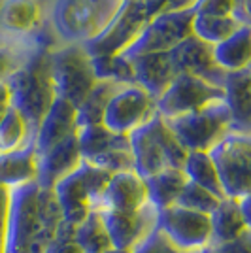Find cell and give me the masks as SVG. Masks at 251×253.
Masks as SVG:
<instances>
[{
    "label": "cell",
    "instance_id": "7",
    "mask_svg": "<svg viewBox=\"0 0 251 253\" xmlns=\"http://www.w3.org/2000/svg\"><path fill=\"white\" fill-rule=\"evenodd\" d=\"M225 199H244L251 193V138L250 132L230 130L208 151Z\"/></svg>",
    "mask_w": 251,
    "mask_h": 253
},
{
    "label": "cell",
    "instance_id": "5",
    "mask_svg": "<svg viewBox=\"0 0 251 253\" xmlns=\"http://www.w3.org/2000/svg\"><path fill=\"white\" fill-rule=\"evenodd\" d=\"M47 70L55 96L70 102L74 108L82 104L96 84L93 59L84 45L59 43L47 49Z\"/></svg>",
    "mask_w": 251,
    "mask_h": 253
},
{
    "label": "cell",
    "instance_id": "18",
    "mask_svg": "<svg viewBox=\"0 0 251 253\" xmlns=\"http://www.w3.org/2000/svg\"><path fill=\"white\" fill-rule=\"evenodd\" d=\"M147 204L144 179L136 172L112 174L98 204V211H138Z\"/></svg>",
    "mask_w": 251,
    "mask_h": 253
},
{
    "label": "cell",
    "instance_id": "9",
    "mask_svg": "<svg viewBox=\"0 0 251 253\" xmlns=\"http://www.w3.org/2000/svg\"><path fill=\"white\" fill-rule=\"evenodd\" d=\"M193 17H195L193 4L179 8H165L149 19L146 29L140 32V36L119 57L130 61L147 53H168L187 36H191Z\"/></svg>",
    "mask_w": 251,
    "mask_h": 253
},
{
    "label": "cell",
    "instance_id": "21",
    "mask_svg": "<svg viewBox=\"0 0 251 253\" xmlns=\"http://www.w3.org/2000/svg\"><path fill=\"white\" fill-rule=\"evenodd\" d=\"M250 68L240 72H227L223 84V102L229 108L232 130L250 132Z\"/></svg>",
    "mask_w": 251,
    "mask_h": 253
},
{
    "label": "cell",
    "instance_id": "14",
    "mask_svg": "<svg viewBox=\"0 0 251 253\" xmlns=\"http://www.w3.org/2000/svg\"><path fill=\"white\" fill-rule=\"evenodd\" d=\"M114 250L130 253L157 229L159 211L146 204L138 211H100Z\"/></svg>",
    "mask_w": 251,
    "mask_h": 253
},
{
    "label": "cell",
    "instance_id": "13",
    "mask_svg": "<svg viewBox=\"0 0 251 253\" xmlns=\"http://www.w3.org/2000/svg\"><path fill=\"white\" fill-rule=\"evenodd\" d=\"M223 89L191 74H178L157 98V114L163 119L193 114L215 100H223Z\"/></svg>",
    "mask_w": 251,
    "mask_h": 253
},
{
    "label": "cell",
    "instance_id": "33",
    "mask_svg": "<svg viewBox=\"0 0 251 253\" xmlns=\"http://www.w3.org/2000/svg\"><path fill=\"white\" fill-rule=\"evenodd\" d=\"M34 51H38V49H34ZM34 51L11 49V47L0 45V82H6L13 72H17Z\"/></svg>",
    "mask_w": 251,
    "mask_h": 253
},
{
    "label": "cell",
    "instance_id": "34",
    "mask_svg": "<svg viewBox=\"0 0 251 253\" xmlns=\"http://www.w3.org/2000/svg\"><path fill=\"white\" fill-rule=\"evenodd\" d=\"M130 253H185V252H181L179 248H176L163 232L159 231V229H155L151 234H147L146 238L138 244Z\"/></svg>",
    "mask_w": 251,
    "mask_h": 253
},
{
    "label": "cell",
    "instance_id": "42",
    "mask_svg": "<svg viewBox=\"0 0 251 253\" xmlns=\"http://www.w3.org/2000/svg\"><path fill=\"white\" fill-rule=\"evenodd\" d=\"M206 253H209V252H206Z\"/></svg>",
    "mask_w": 251,
    "mask_h": 253
},
{
    "label": "cell",
    "instance_id": "39",
    "mask_svg": "<svg viewBox=\"0 0 251 253\" xmlns=\"http://www.w3.org/2000/svg\"><path fill=\"white\" fill-rule=\"evenodd\" d=\"M232 17H236L244 25H250V10L248 0H232Z\"/></svg>",
    "mask_w": 251,
    "mask_h": 253
},
{
    "label": "cell",
    "instance_id": "31",
    "mask_svg": "<svg viewBox=\"0 0 251 253\" xmlns=\"http://www.w3.org/2000/svg\"><path fill=\"white\" fill-rule=\"evenodd\" d=\"M221 201H223V199L215 197L213 193H209V191L202 189L199 185L187 181L183 191L179 193V199H178V202H176V206H181V208H187V210L209 215L211 211L219 206Z\"/></svg>",
    "mask_w": 251,
    "mask_h": 253
},
{
    "label": "cell",
    "instance_id": "15",
    "mask_svg": "<svg viewBox=\"0 0 251 253\" xmlns=\"http://www.w3.org/2000/svg\"><path fill=\"white\" fill-rule=\"evenodd\" d=\"M168 55L174 64L176 74L197 76L200 80L223 89L227 72L215 64L213 55H211V45L200 42L199 38L191 34L183 42H179L174 49H170Z\"/></svg>",
    "mask_w": 251,
    "mask_h": 253
},
{
    "label": "cell",
    "instance_id": "35",
    "mask_svg": "<svg viewBox=\"0 0 251 253\" xmlns=\"http://www.w3.org/2000/svg\"><path fill=\"white\" fill-rule=\"evenodd\" d=\"M193 6L204 15H232V0H195Z\"/></svg>",
    "mask_w": 251,
    "mask_h": 253
},
{
    "label": "cell",
    "instance_id": "26",
    "mask_svg": "<svg viewBox=\"0 0 251 253\" xmlns=\"http://www.w3.org/2000/svg\"><path fill=\"white\" fill-rule=\"evenodd\" d=\"M125 84L115 82V80H96L93 89L89 91V95L85 96V100L76 108V119L78 126L84 125H98L102 123L106 106L112 100V96L119 91V87Z\"/></svg>",
    "mask_w": 251,
    "mask_h": 253
},
{
    "label": "cell",
    "instance_id": "6",
    "mask_svg": "<svg viewBox=\"0 0 251 253\" xmlns=\"http://www.w3.org/2000/svg\"><path fill=\"white\" fill-rule=\"evenodd\" d=\"M170 0H125L106 31L85 43V51L91 57H115L121 55L140 36L153 15L170 8Z\"/></svg>",
    "mask_w": 251,
    "mask_h": 253
},
{
    "label": "cell",
    "instance_id": "22",
    "mask_svg": "<svg viewBox=\"0 0 251 253\" xmlns=\"http://www.w3.org/2000/svg\"><path fill=\"white\" fill-rule=\"evenodd\" d=\"M185 183H187V178L181 169H167L153 176H147L144 178L147 204L153 206L157 211L174 206Z\"/></svg>",
    "mask_w": 251,
    "mask_h": 253
},
{
    "label": "cell",
    "instance_id": "16",
    "mask_svg": "<svg viewBox=\"0 0 251 253\" xmlns=\"http://www.w3.org/2000/svg\"><path fill=\"white\" fill-rule=\"evenodd\" d=\"M84 159L80 155L76 132L63 142L36 155V183L40 189H53L63 178L80 169Z\"/></svg>",
    "mask_w": 251,
    "mask_h": 253
},
{
    "label": "cell",
    "instance_id": "27",
    "mask_svg": "<svg viewBox=\"0 0 251 253\" xmlns=\"http://www.w3.org/2000/svg\"><path fill=\"white\" fill-rule=\"evenodd\" d=\"M242 25L244 23H240L232 15H204L195 11V17L191 23V34L199 38L200 42L213 47L232 36Z\"/></svg>",
    "mask_w": 251,
    "mask_h": 253
},
{
    "label": "cell",
    "instance_id": "1",
    "mask_svg": "<svg viewBox=\"0 0 251 253\" xmlns=\"http://www.w3.org/2000/svg\"><path fill=\"white\" fill-rule=\"evenodd\" d=\"M125 0H49L47 23L55 43L85 45L98 38Z\"/></svg>",
    "mask_w": 251,
    "mask_h": 253
},
{
    "label": "cell",
    "instance_id": "41",
    "mask_svg": "<svg viewBox=\"0 0 251 253\" xmlns=\"http://www.w3.org/2000/svg\"><path fill=\"white\" fill-rule=\"evenodd\" d=\"M102 253H125V252H119V250H114V248H112V250H108V252H102Z\"/></svg>",
    "mask_w": 251,
    "mask_h": 253
},
{
    "label": "cell",
    "instance_id": "2",
    "mask_svg": "<svg viewBox=\"0 0 251 253\" xmlns=\"http://www.w3.org/2000/svg\"><path fill=\"white\" fill-rule=\"evenodd\" d=\"M6 84L10 87L11 106L21 114L31 140H34L40 121L57 98L47 70V49L32 53L29 61L6 80Z\"/></svg>",
    "mask_w": 251,
    "mask_h": 253
},
{
    "label": "cell",
    "instance_id": "36",
    "mask_svg": "<svg viewBox=\"0 0 251 253\" xmlns=\"http://www.w3.org/2000/svg\"><path fill=\"white\" fill-rule=\"evenodd\" d=\"M8 211H10V189L0 185V253H6Z\"/></svg>",
    "mask_w": 251,
    "mask_h": 253
},
{
    "label": "cell",
    "instance_id": "3",
    "mask_svg": "<svg viewBox=\"0 0 251 253\" xmlns=\"http://www.w3.org/2000/svg\"><path fill=\"white\" fill-rule=\"evenodd\" d=\"M134 172L144 179L161 170L181 169L187 151L168 126L167 119L155 116L146 125L128 134Z\"/></svg>",
    "mask_w": 251,
    "mask_h": 253
},
{
    "label": "cell",
    "instance_id": "38",
    "mask_svg": "<svg viewBox=\"0 0 251 253\" xmlns=\"http://www.w3.org/2000/svg\"><path fill=\"white\" fill-rule=\"evenodd\" d=\"M251 232L242 236L238 240H232V242L225 244H215L211 246L208 252L209 253H251Z\"/></svg>",
    "mask_w": 251,
    "mask_h": 253
},
{
    "label": "cell",
    "instance_id": "11",
    "mask_svg": "<svg viewBox=\"0 0 251 253\" xmlns=\"http://www.w3.org/2000/svg\"><path fill=\"white\" fill-rule=\"evenodd\" d=\"M157 229L185 253H206L213 244L209 215L176 204L159 211Z\"/></svg>",
    "mask_w": 251,
    "mask_h": 253
},
{
    "label": "cell",
    "instance_id": "25",
    "mask_svg": "<svg viewBox=\"0 0 251 253\" xmlns=\"http://www.w3.org/2000/svg\"><path fill=\"white\" fill-rule=\"evenodd\" d=\"M76 138H78V148H80V155L84 159V163H89L112 149L128 144V136L115 134L112 130H108L102 123L78 126Z\"/></svg>",
    "mask_w": 251,
    "mask_h": 253
},
{
    "label": "cell",
    "instance_id": "12",
    "mask_svg": "<svg viewBox=\"0 0 251 253\" xmlns=\"http://www.w3.org/2000/svg\"><path fill=\"white\" fill-rule=\"evenodd\" d=\"M157 116V100L136 84H125L106 106L102 125L115 134L128 136Z\"/></svg>",
    "mask_w": 251,
    "mask_h": 253
},
{
    "label": "cell",
    "instance_id": "30",
    "mask_svg": "<svg viewBox=\"0 0 251 253\" xmlns=\"http://www.w3.org/2000/svg\"><path fill=\"white\" fill-rule=\"evenodd\" d=\"M27 144H32L27 123L21 117V114L11 106L0 121V155L17 151V149L25 148Z\"/></svg>",
    "mask_w": 251,
    "mask_h": 253
},
{
    "label": "cell",
    "instance_id": "28",
    "mask_svg": "<svg viewBox=\"0 0 251 253\" xmlns=\"http://www.w3.org/2000/svg\"><path fill=\"white\" fill-rule=\"evenodd\" d=\"M181 170H183L187 181L213 193L219 199H225L217 170H215V165H213L208 151H187V157H185Z\"/></svg>",
    "mask_w": 251,
    "mask_h": 253
},
{
    "label": "cell",
    "instance_id": "4",
    "mask_svg": "<svg viewBox=\"0 0 251 253\" xmlns=\"http://www.w3.org/2000/svg\"><path fill=\"white\" fill-rule=\"evenodd\" d=\"M112 178L110 172L82 163L80 169L63 178L55 187V199L63 211V229L72 232L91 211L98 210L106 185Z\"/></svg>",
    "mask_w": 251,
    "mask_h": 253
},
{
    "label": "cell",
    "instance_id": "8",
    "mask_svg": "<svg viewBox=\"0 0 251 253\" xmlns=\"http://www.w3.org/2000/svg\"><path fill=\"white\" fill-rule=\"evenodd\" d=\"M40 187L36 181L10 189L6 253H45L38 213Z\"/></svg>",
    "mask_w": 251,
    "mask_h": 253
},
{
    "label": "cell",
    "instance_id": "24",
    "mask_svg": "<svg viewBox=\"0 0 251 253\" xmlns=\"http://www.w3.org/2000/svg\"><path fill=\"white\" fill-rule=\"evenodd\" d=\"M36 181V151L32 144L0 155V185L15 189Z\"/></svg>",
    "mask_w": 251,
    "mask_h": 253
},
{
    "label": "cell",
    "instance_id": "32",
    "mask_svg": "<svg viewBox=\"0 0 251 253\" xmlns=\"http://www.w3.org/2000/svg\"><path fill=\"white\" fill-rule=\"evenodd\" d=\"M96 80H115L121 84H134L130 63L123 57H91Z\"/></svg>",
    "mask_w": 251,
    "mask_h": 253
},
{
    "label": "cell",
    "instance_id": "10",
    "mask_svg": "<svg viewBox=\"0 0 251 253\" xmlns=\"http://www.w3.org/2000/svg\"><path fill=\"white\" fill-rule=\"evenodd\" d=\"M167 123L185 151H209L232 130L229 108L223 100H215L193 114L167 119Z\"/></svg>",
    "mask_w": 251,
    "mask_h": 253
},
{
    "label": "cell",
    "instance_id": "37",
    "mask_svg": "<svg viewBox=\"0 0 251 253\" xmlns=\"http://www.w3.org/2000/svg\"><path fill=\"white\" fill-rule=\"evenodd\" d=\"M45 253H84V250L74 242L72 232L63 229V231L59 232V236L51 242V246L47 248Z\"/></svg>",
    "mask_w": 251,
    "mask_h": 253
},
{
    "label": "cell",
    "instance_id": "20",
    "mask_svg": "<svg viewBox=\"0 0 251 253\" xmlns=\"http://www.w3.org/2000/svg\"><path fill=\"white\" fill-rule=\"evenodd\" d=\"M132 68V80L138 87L157 100L176 78L174 64L170 61L168 53H147L128 61Z\"/></svg>",
    "mask_w": 251,
    "mask_h": 253
},
{
    "label": "cell",
    "instance_id": "40",
    "mask_svg": "<svg viewBox=\"0 0 251 253\" xmlns=\"http://www.w3.org/2000/svg\"><path fill=\"white\" fill-rule=\"evenodd\" d=\"M11 108V95H10V87L6 82H0V121L2 117L6 116V112Z\"/></svg>",
    "mask_w": 251,
    "mask_h": 253
},
{
    "label": "cell",
    "instance_id": "29",
    "mask_svg": "<svg viewBox=\"0 0 251 253\" xmlns=\"http://www.w3.org/2000/svg\"><path fill=\"white\" fill-rule=\"evenodd\" d=\"M72 238L84 250V253H102L112 250V242L106 231L102 213L98 210L91 211L85 217V221H82L74 229Z\"/></svg>",
    "mask_w": 251,
    "mask_h": 253
},
{
    "label": "cell",
    "instance_id": "17",
    "mask_svg": "<svg viewBox=\"0 0 251 253\" xmlns=\"http://www.w3.org/2000/svg\"><path fill=\"white\" fill-rule=\"evenodd\" d=\"M250 197L244 199H223L219 206L209 213L211 223V236L213 244H225L238 240L242 236L251 232V217H250Z\"/></svg>",
    "mask_w": 251,
    "mask_h": 253
},
{
    "label": "cell",
    "instance_id": "19",
    "mask_svg": "<svg viewBox=\"0 0 251 253\" xmlns=\"http://www.w3.org/2000/svg\"><path fill=\"white\" fill-rule=\"evenodd\" d=\"M78 130V119H76V108L63 98H55L51 108L38 125V130L34 134L32 146L36 155L53 148L55 144L63 142L64 138L72 136Z\"/></svg>",
    "mask_w": 251,
    "mask_h": 253
},
{
    "label": "cell",
    "instance_id": "23",
    "mask_svg": "<svg viewBox=\"0 0 251 253\" xmlns=\"http://www.w3.org/2000/svg\"><path fill=\"white\" fill-rule=\"evenodd\" d=\"M213 61L225 72H240L251 63V29L242 25L227 40L211 47Z\"/></svg>",
    "mask_w": 251,
    "mask_h": 253
}]
</instances>
